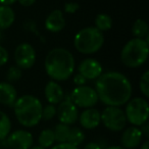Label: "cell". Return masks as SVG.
Segmentation results:
<instances>
[{
	"instance_id": "8d00e7d4",
	"label": "cell",
	"mask_w": 149,
	"mask_h": 149,
	"mask_svg": "<svg viewBox=\"0 0 149 149\" xmlns=\"http://www.w3.org/2000/svg\"><path fill=\"white\" fill-rule=\"evenodd\" d=\"M139 149H149V140L146 139L145 141H143L140 145V148Z\"/></svg>"
},
{
	"instance_id": "ffe728a7",
	"label": "cell",
	"mask_w": 149,
	"mask_h": 149,
	"mask_svg": "<svg viewBox=\"0 0 149 149\" xmlns=\"http://www.w3.org/2000/svg\"><path fill=\"white\" fill-rule=\"evenodd\" d=\"M132 34L134 35V38L145 39V37L149 35V28L147 22L142 19H136L132 26Z\"/></svg>"
},
{
	"instance_id": "30bf717a",
	"label": "cell",
	"mask_w": 149,
	"mask_h": 149,
	"mask_svg": "<svg viewBox=\"0 0 149 149\" xmlns=\"http://www.w3.org/2000/svg\"><path fill=\"white\" fill-rule=\"evenodd\" d=\"M79 108L72 103L70 94H64V98L56 107V116L60 124L72 126L78 122Z\"/></svg>"
},
{
	"instance_id": "7a4b0ae2",
	"label": "cell",
	"mask_w": 149,
	"mask_h": 149,
	"mask_svg": "<svg viewBox=\"0 0 149 149\" xmlns=\"http://www.w3.org/2000/svg\"><path fill=\"white\" fill-rule=\"evenodd\" d=\"M76 61L70 50L55 47L49 50L44 60V68L47 76L55 82H64L72 76Z\"/></svg>"
},
{
	"instance_id": "74e56055",
	"label": "cell",
	"mask_w": 149,
	"mask_h": 149,
	"mask_svg": "<svg viewBox=\"0 0 149 149\" xmlns=\"http://www.w3.org/2000/svg\"><path fill=\"white\" fill-rule=\"evenodd\" d=\"M104 149H125V148L120 146V145H110V146H107Z\"/></svg>"
},
{
	"instance_id": "ba28073f",
	"label": "cell",
	"mask_w": 149,
	"mask_h": 149,
	"mask_svg": "<svg viewBox=\"0 0 149 149\" xmlns=\"http://www.w3.org/2000/svg\"><path fill=\"white\" fill-rule=\"evenodd\" d=\"M70 96L74 105L84 109L94 107L99 101L95 89L87 85L76 87L70 93Z\"/></svg>"
},
{
	"instance_id": "8fae6325",
	"label": "cell",
	"mask_w": 149,
	"mask_h": 149,
	"mask_svg": "<svg viewBox=\"0 0 149 149\" xmlns=\"http://www.w3.org/2000/svg\"><path fill=\"white\" fill-rule=\"evenodd\" d=\"M6 143L10 149H30L34 145V137L27 130H15L6 137Z\"/></svg>"
},
{
	"instance_id": "3957f363",
	"label": "cell",
	"mask_w": 149,
	"mask_h": 149,
	"mask_svg": "<svg viewBox=\"0 0 149 149\" xmlns=\"http://www.w3.org/2000/svg\"><path fill=\"white\" fill-rule=\"evenodd\" d=\"M13 112L17 120L25 128H34L42 120V102L31 94L17 97L13 104Z\"/></svg>"
},
{
	"instance_id": "e0dca14e",
	"label": "cell",
	"mask_w": 149,
	"mask_h": 149,
	"mask_svg": "<svg viewBox=\"0 0 149 149\" xmlns=\"http://www.w3.org/2000/svg\"><path fill=\"white\" fill-rule=\"evenodd\" d=\"M17 97V91L13 84L8 82H0V104L7 107H13Z\"/></svg>"
},
{
	"instance_id": "8992f818",
	"label": "cell",
	"mask_w": 149,
	"mask_h": 149,
	"mask_svg": "<svg viewBox=\"0 0 149 149\" xmlns=\"http://www.w3.org/2000/svg\"><path fill=\"white\" fill-rule=\"evenodd\" d=\"M124 112L127 118V123L132 126L141 127L148 122L149 118V104L146 98L134 97L131 98L126 104Z\"/></svg>"
},
{
	"instance_id": "6da1fadb",
	"label": "cell",
	"mask_w": 149,
	"mask_h": 149,
	"mask_svg": "<svg viewBox=\"0 0 149 149\" xmlns=\"http://www.w3.org/2000/svg\"><path fill=\"white\" fill-rule=\"evenodd\" d=\"M95 91L98 99L106 106L120 107L132 98L133 88L130 80L116 70L102 72L95 80Z\"/></svg>"
},
{
	"instance_id": "4fadbf2b",
	"label": "cell",
	"mask_w": 149,
	"mask_h": 149,
	"mask_svg": "<svg viewBox=\"0 0 149 149\" xmlns=\"http://www.w3.org/2000/svg\"><path fill=\"white\" fill-rule=\"evenodd\" d=\"M143 136L139 127L131 126L125 128L120 135V146L125 149H136L143 142Z\"/></svg>"
},
{
	"instance_id": "83f0119b",
	"label": "cell",
	"mask_w": 149,
	"mask_h": 149,
	"mask_svg": "<svg viewBox=\"0 0 149 149\" xmlns=\"http://www.w3.org/2000/svg\"><path fill=\"white\" fill-rule=\"evenodd\" d=\"M80 9V5L77 2H66L63 6V11L68 15H74Z\"/></svg>"
},
{
	"instance_id": "9a60e30c",
	"label": "cell",
	"mask_w": 149,
	"mask_h": 149,
	"mask_svg": "<svg viewBox=\"0 0 149 149\" xmlns=\"http://www.w3.org/2000/svg\"><path fill=\"white\" fill-rule=\"evenodd\" d=\"M65 25L66 21L65 17H64L63 11L60 10V9L52 10L47 15V17L45 19V23H44L46 31L54 34L61 32L65 28Z\"/></svg>"
},
{
	"instance_id": "5b68a950",
	"label": "cell",
	"mask_w": 149,
	"mask_h": 149,
	"mask_svg": "<svg viewBox=\"0 0 149 149\" xmlns=\"http://www.w3.org/2000/svg\"><path fill=\"white\" fill-rule=\"evenodd\" d=\"M104 44V35L95 27L81 29L74 38V47L78 52L91 55L98 52Z\"/></svg>"
},
{
	"instance_id": "cb8c5ba5",
	"label": "cell",
	"mask_w": 149,
	"mask_h": 149,
	"mask_svg": "<svg viewBox=\"0 0 149 149\" xmlns=\"http://www.w3.org/2000/svg\"><path fill=\"white\" fill-rule=\"evenodd\" d=\"M70 127L63 124H57L53 129L55 142L57 143H66L68 142V135H70Z\"/></svg>"
},
{
	"instance_id": "7402d4cb",
	"label": "cell",
	"mask_w": 149,
	"mask_h": 149,
	"mask_svg": "<svg viewBox=\"0 0 149 149\" xmlns=\"http://www.w3.org/2000/svg\"><path fill=\"white\" fill-rule=\"evenodd\" d=\"M85 133L79 127H70V135H68V142L70 144L74 145L76 147H79L80 145L83 144V142L85 141Z\"/></svg>"
},
{
	"instance_id": "f35d334b",
	"label": "cell",
	"mask_w": 149,
	"mask_h": 149,
	"mask_svg": "<svg viewBox=\"0 0 149 149\" xmlns=\"http://www.w3.org/2000/svg\"><path fill=\"white\" fill-rule=\"evenodd\" d=\"M30 149H44V148H42V147H40L39 145H35V146H34V145H33V146H32Z\"/></svg>"
},
{
	"instance_id": "7c38bea8",
	"label": "cell",
	"mask_w": 149,
	"mask_h": 149,
	"mask_svg": "<svg viewBox=\"0 0 149 149\" xmlns=\"http://www.w3.org/2000/svg\"><path fill=\"white\" fill-rule=\"evenodd\" d=\"M78 72L82 74L87 81H94L97 80L103 72V68L97 59L87 57L80 62L78 66Z\"/></svg>"
},
{
	"instance_id": "5bb4252c",
	"label": "cell",
	"mask_w": 149,
	"mask_h": 149,
	"mask_svg": "<svg viewBox=\"0 0 149 149\" xmlns=\"http://www.w3.org/2000/svg\"><path fill=\"white\" fill-rule=\"evenodd\" d=\"M78 122L80 123V126L85 130H94L101 124L100 111L95 107L86 108L79 114Z\"/></svg>"
},
{
	"instance_id": "4316f807",
	"label": "cell",
	"mask_w": 149,
	"mask_h": 149,
	"mask_svg": "<svg viewBox=\"0 0 149 149\" xmlns=\"http://www.w3.org/2000/svg\"><path fill=\"white\" fill-rule=\"evenodd\" d=\"M56 116V106L53 104H46L43 108H42V120H51Z\"/></svg>"
},
{
	"instance_id": "4dcf8cb0",
	"label": "cell",
	"mask_w": 149,
	"mask_h": 149,
	"mask_svg": "<svg viewBox=\"0 0 149 149\" xmlns=\"http://www.w3.org/2000/svg\"><path fill=\"white\" fill-rule=\"evenodd\" d=\"M72 82H74V84L77 87H79V86H84L86 85V83H87V80L85 79V78L82 76V74H80L79 72L78 74H76L74 76V79H72Z\"/></svg>"
},
{
	"instance_id": "d590c367",
	"label": "cell",
	"mask_w": 149,
	"mask_h": 149,
	"mask_svg": "<svg viewBox=\"0 0 149 149\" xmlns=\"http://www.w3.org/2000/svg\"><path fill=\"white\" fill-rule=\"evenodd\" d=\"M17 2V0H0V4L6 5V6H11L15 3Z\"/></svg>"
},
{
	"instance_id": "603a6c76",
	"label": "cell",
	"mask_w": 149,
	"mask_h": 149,
	"mask_svg": "<svg viewBox=\"0 0 149 149\" xmlns=\"http://www.w3.org/2000/svg\"><path fill=\"white\" fill-rule=\"evenodd\" d=\"M13 124L10 118L4 111L0 110V140L6 139V137L10 134Z\"/></svg>"
},
{
	"instance_id": "f1b7e54d",
	"label": "cell",
	"mask_w": 149,
	"mask_h": 149,
	"mask_svg": "<svg viewBox=\"0 0 149 149\" xmlns=\"http://www.w3.org/2000/svg\"><path fill=\"white\" fill-rule=\"evenodd\" d=\"M9 60V53L5 47L0 45V66H3L8 62Z\"/></svg>"
},
{
	"instance_id": "44dd1931",
	"label": "cell",
	"mask_w": 149,
	"mask_h": 149,
	"mask_svg": "<svg viewBox=\"0 0 149 149\" xmlns=\"http://www.w3.org/2000/svg\"><path fill=\"white\" fill-rule=\"evenodd\" d=\"M95 28L100 32H107L111 29L112 27V19L107 13H99L96 15L95 21Z\"/></svg>"
},
{
	"instance_id": "d6986e66",
	"label": "cell",
	"mask_w": 149,
	"mask_h": 149,
	"mask_svg": "<svg viewBox=\"0 0 149 149\" xmlns=\"http://www.w3.org/2000/svg\"><path fill=\"white\" fill-rule=\"evenodd\" d=\"M55 144L53 129H44L38 136V145L44 149L51 148Z\"/></svg>"
},
{
	"instance_id": "836d02e7",
	"label": "cell",
	"mask_w": 149,
	"mask_h": 149,
	"mask_svg": "<svg viewBox=\"0 0 149 149\" xmlns=\"http://www.w3.org/2000/svg\"><path fill=\"white\" fill-rule=\"evenodd\" d=\"M139 128H140L143 136H144L146 139H148V137H149V124H148V122H146L145 124H143L142 126L139 127Z\"/></svg>"
},
{
	"instance_id": "ab89813d",
	"label": "cell",
	"mask_w": 149,
	"mask_h": 149,
	"mask_svg": "<svg viewBox=\"0 0 149 149\" xmlns=\"http://www.w3.org/2000/svg\"><path fill=\"white\" fill-rule=\"evenodd\" d=\"M1 39H2V31L0 30V41H1Z\"/></svg>"
},
{
	"instance_id": "52a82bcc",
	"label": "cell",
	"mask_w": 149,
	"mask_h": 149,
	"mask_svg": "<svg viewBox=\"0 0 149 149\" xmlns=\"http://www.w3.org/2000/svg\"><path fill=\"white\" fill-rule=\"evenodd\" d=\"M101 124L111 132H122L127 127L124 110L116 106H106L101 112Z\"/></svg>"
},
{
	"instance_id": "60d3db41",
	"label": "cell",
	"mask_w": 149,
	"mask_h": 149,
	"mask_svg": "<svg viewBox=\"0 0 149 149\" xmlns=\"http://www.w3.org/2000/svg\"><path fill=\"white\" fill-rule=\"evenodd\" d=\"M0 149H1V148H0Z\"/></svg>"
},
{
	"instance_id": "9c48e42d",
	"label": "cell",
	"mask_w": 149,
	"mask_h": 149,
	"mask_svg": "<svg viewBox=\"0 0 149 149\" xmlns=\"http://www.w3.org/2000/svg\"><path fill=\"white\" fill-rule=\"evenodd\" d=\"M13 58L17 68L21 70H30L35 65L37 53L32 44L23 42L15 47Z\"/></svg>"
},
{
	"instance_id": "ac0fdd59",
	"label": "cell",
	"mask_w": 149,
	"mask_h": 149,
	"mask_svg": "<svg viewBox=\"0 0 149 149\" xmlns=\"http://www.w3.org/2000/svg\"><path fill=\"white\" fill-rule=\"evenodd\" d=\"M15 21V13L10 6L0 4V30H6L13 25Z\"/></svg>"
},
{
	"instance_id": "2e32d148",
	"label": "cell",
	"mask_w": 149,
	"mask_h": 149,
	"mask_svg": "<svg viewBox=\"0 0 149 149\" xmlns=\"http://www.w3.org/2000/svg\"><path fill=\"white\" fill-rule=\"evenodd\" d=\"M44 96H45L48 103L57 105L63 100L64 92L58 82L50 80L47 82L45 88H44Z\"/></svg>"
},
{
	"instance_id": "1f68e13d",
	"label": "cell",
	"mask_w": 149,
	"mask_h": 149,
	"mask_svg": "<svg viewBox=\"0 0 149 149\" xmlns=\"http://www.w3.org/2000/svg\"><path fill=\"white\" fill-rule=\"evenodd\" d=\"M49 149H79V147L74 146L70 143H57V144H54Z\"/></svg>"
},
{
	"instance_id": "e575fe53",
	"label": "cell",
	"mask_w": 149,
	"mask_h": 149,
	"mask_svg": "<svg viewBox=\"0 0 149 149\" xmlns=\"http://www.w3.org/2000/svg\"><path fill=\"white\" fill-rule=\"evenodd\" d=\"M17 2L24 7H31L36 3V0H17Z\"/></svg>"
},
{
	"instance_id": "277c9868",
	"label": "cell",
	"mask_w": 149,
	"mask_h": 149,
	"mask_svg": "<svg viewBox=\"0 0 149 149\" xmlns=\"http://www.w3.org/2000/svg\"><path fill=\"white\" fill-rule=\"evenodd\" d=\"M149 43L144 39L133 38L129 40L120 51V61L125 66L137 68L142 66L148 59Z\"/></svg>"
},
{
	"instance_id": "d6a6232c",
	"label": "cell",
	"mask_w": 149,
	"mask_h": 149,
	"mask_svg": "<svg viewBox=\"0 0 149 149\" xmlns=\"http://www.w3.org/2000/svg\"><path fill=\"white\" fill-rule=\"evenodd\" d=\"M83 149H102L101 147L99 146L96 141H91V142H88L84 145Z\"/></svg>"
},
{
	"instance_id": "d4e9b609",
	"label": "cell",
	"mask_w": 149,
	"mask_h": 149,
	"mask_svg": "<svg viewBox=\"0 0 149 149\" xmlns=\"http://www.w3.org/2000/svg\"><path fill=\"white\" fill-rule=\"evenodd\" d=\"M23 76V70L17 68V65H11L10 68L7 70L6 72V82L10 84H13L15 82L19 81Z\"/></svg>"
},
{
	"instance_id": "484cf974",
	"label": "cell",
	"mask_w": 149,
	"mask_h": 149,
	"mask_svg": "<svg viewBox=\"0 0 149 149\" xmlns=\"http://www.w3.org/2000/svg\"><path fill=\"white\" fill-rule=\"evenodd\" d=\"M139 89L144 98L149 97V70H145L139 80Z\"/></svg>"
},
{
	"instance_id": "f546056e",
	"label": "cell",
	"mask_w": 149,
	"mask_h": 149,
	"mask_svg": "<svg viewBox=\"0 0 149 149\" xmlns=\"http://www.w3.org/2000/svg\"><path fill=\"white\" fill-rule=\"evenodd\" d=\"M24 28L26 30H28L31 33H35V34H39L38 33V28H37V23L35 21H32V19H28V21L25 22L24 24Z\"/></svg>"
}]
</instances>
